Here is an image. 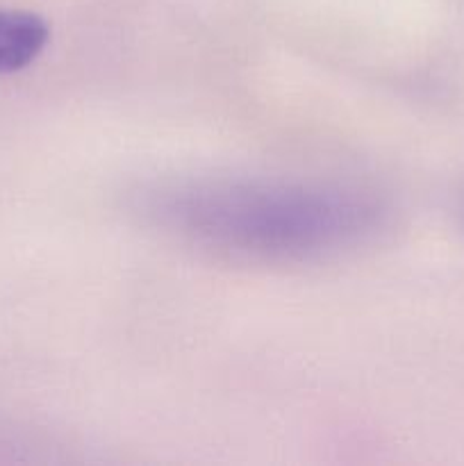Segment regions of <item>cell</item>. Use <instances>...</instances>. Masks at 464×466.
Here are the masks:
<instances>
[{"mask_svg": "<svg viewBox=\"0 0 464 466\" xmlns=\"http://www.w3.org/2000/svg\"><path fill=\"white\" fill-rule=\"evenodd\" d=\"M177 217L198 235L235 248L303 255L353 239L373 214L359 200L328 191L227 187L187 194Z\"/></svg>", "mask_w": 464, "mask_h": 466, "instance_id": "6da1fadb", "label": "cell"}, {"mask_svg": "<svg viewBox=\"0 0 464 466\" xmlns=\"http://www.w3.org/2000/svg\"><path fill=\"white\" fill-rule=\"evenodd\" d=\"M50 41V27L41 16L0 9V76L16 73L36 62Z\"/></svg>", "mask_w": 464, "mask_h": 466, "instance_id": "7a4b0ae2", "label": "cell"}]
</instances>
